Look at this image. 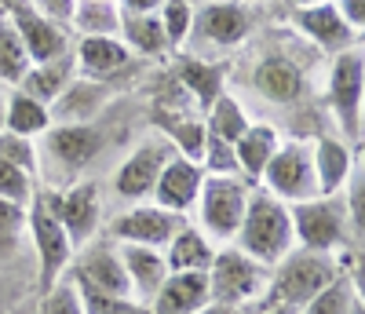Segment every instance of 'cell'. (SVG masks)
Segmentation results:
<instances>
[{"label": "cell", "mask_w": 365, "mask_h": 314, "mask_svg": "<svg viewBox=\"0 0 365 314\" xmlns=\"http://www.w3.org/2000/svg\"><path fill=\"white\" fill-rule=\"evenodd\" d=\"M249 26H252V19H249L245 4H237V0H212L201 11H194L190 34H197L201 41L216 44V48H234L245 41Z\"/></svg>", "instance_id": "15"}, {"label": "cell", "mask_w": 365, "mask_h": 314, "mask_svg": "<svg viewBox=\"0 0 365 314\" xmlns=\"http://www.w3.org/2000/svg\"><path fill=\"white\" fill-rule=\"evenodd\" d=\"M19 314H34V310H19Z\"/></svg>", "instance_id": "50"}, {"label": "cell", "mask_w": 365, "mask_h": 314, "mask_svg": "<svg viewBox=\"0 0 365 314\" xmlns=\"http://www.w3.org/2000/svg\"><path fill=\"white\" fill-rule=\"evenodd\" d=\"M168 136L175 139L179 157H190V161H197V157H201V146H205V124L182 121V124H172Z\"/></svg>", "instance_id": "40"}, {"label": "cell", "mask_w": 365, "mask_h": 314, "mask_svg": "<svg viewBox=\"0 0 365 314\" xmlns=\"http://www.w3.org/2000/svg\"><path fill=\"white\" fill-rule=\"evenodd\" d=\"M296 26H299L303 37L314 41L325 51H344V48L358 44V34L340 19V11L332 8V0L311 4V8H296Z\"/></svg>", "instance_id": "18"}, {"label": "cell", "mask_w": 365, "mask_h": 314, "mask_svg": "<svg viewBox=\"0 0 365 314\" xmlns=\"http://www.w3.org/2000/svg\"><path fill=\"white\" fill-rule=\"evenodd\" d=\"M117 34H120V44H125L128 51L146 55V59L165 55V51L172 48V44H168V37H165V26H161L158 11H146V15L120 11V26H117Z\"/></svg>", "instance_id": "26"}, {"label": "cell", "mask_w": 365, "mask_h": 314, "mask_svg": "<svg viewBox=\"0 0 365 314\" xmlns=\"http://www.w3.org/2000/svg\"><path fill=\"white\" fill-rule=\"evenodd\" d=\"M29 51L19 37V29L11 26V19H0V84L19 88V81L29 74Z\"/></svg>", "instance_id": "31"}, {"label": "cell", "mask_w": 365, "mask_h": 314, "mask_svg": "<svg viewBox=\"0 0 365 314\" xmlns=\"http://www.w3.org/2000/svg\"><path fill=\"white\" fill-rule=\"evenodd\" d=\"M249 113H245V106H241L237 99H230V96H220L216 103L208 106V124H205V132L208 136H216V139H227V143H234L241 132L249 128Z\"/></svg>", "instance_id": "33"}, {"label": "cell", "mask_w": 365, "mask_h": 314, "mask_svg": "<svg viewBox=\"0 0 365 314\" xmlns=\"http://www.w3.org/2000/svg\"><path fill=\"white\" fill-rule=\"evenodd\" d=\"M292 216V238L296 248H314V253H336L351 245V219L340 194H318L311 201L289 205Z\"/></svg>", "instance_id": "4"}, {"label": "cell", "mask_w": 365, "mask_h": 314, "mask_svg": "<svg viewBox=\"0 0 365 314\" xmlns=\"http://www.w3.org/2000/svg\"><path fill=\"white\" fill-rule=\"evenodd\" d=\"M73 26L81 29V37H117L120 26L117 0H77Z\"/></svg>", "instance_id": "30"}, {"label": "cell", "mask_w": 365, "mask_h": 314, "mask_svg": "<svg viewBox=\"0 0 365 314\" xmlns=\"http://www.w3.org/2000/svg\"><path fill=\"white\" fill-rule=\"evenodd\" d=\"M77 70L88 77V81H113L120 70H128L132 62V51L120 44V37H81L77 41Z\"/></svg>", "instance_id": "20"}, {"label": "cell", "mask_w": 365, "mask_h": 314, "mask_svg": "<svg viewBox=\"0 0 365 314\" xmlns=\"http://www.w3.org/2000/svg\"><path fill=\"white\" fill-rule=\"evenodd\" d=\"M270 281V267L245 256L237 245L216 248L208 267V303H259Z\"/></svg>", "instance_id": "5"}, {"label": "cell", "mask_w": 365, "mask_h": 314, "mask_svg": "<svg viewBox=\"0 0 365 314\" xmlns=\"http://www.w3.org/2000/svg\"><path fill=\"white\" fill-rule=\"evenodd\" d=\"M0 161H8L29 176H37L41 168V150H37V139H26V136H15V132H4L0 128Z\"/></svg>", "instance_id": "34"}, {"label": "cell", "mask_w": 365, "mask_h": 314, "mask_svg": "<svg viewBox=\"0 0 365 314\" xmlns=\"http://www.w3.org/2000/svg\"><path fill=\"white\" fill-rule=\"evenodd\" d=\"M358 303H361L358 278H351V274L340 270L318 296H311L307 303L299 307V314H351Z\"/></svg>", "instance_id": "29"}, {"label": "cell", "mask_w": 365, "mask_h": 314, "mask_svg": "<svg viewBox=\"0 0 365 314\" xmlns=\"http://www.w3.org/2000/svg\"><path fill=\"white\" fill-rule=\"evenodd\" d=\"M146 314H150V310H146Z\"/></svg>", "instance_id": "51"}, {"label": "cell", "mask_w": 365, "mask_h": 314, "mask_svg": "<svg viewBox=\"0 0 365 314\" xmlns=\"http://www.w3.org/2000/svg\"><path fill=\"white\" fill-rule=\"evenodd\" d=\"M161 253H165L168 274H175V270H208L212 256H216V245H212L197 227H179L175 238L161 248Z\"/></svg>", "instance_id": "27"}, {"label": "cell", "mask_w": 365, "mask_h": 314, "mask_svg": "<svg viewBox=\"0 0 365 314\" xmlns=\"http://www.w3.org/2000/svg\"><path fill=\"white\" fill-rule=\"evenodd\" d=\"M165 0H120V11H132V15H146V11H158Z\"/></svg>", "instance_id": "45"}, {"label": "cell", "mask_w": 365, "mask_h": 314, "mask_svg": "<svg viewBox=\"0 0 365 314\" xmlns=\"http://www.w3.org/2000/svg\"><path fill=\"white\" fill-rule=\"evenodd\" d=\"M252 84L259 96H267L270 103H292L299 99V91H303V74L292 59L285 55H270L263 59L256 74H252Z\"/></svg>", "instance_id": "23"}, {"label": "cell", "mask_w": 365, "mask_h": 314, "mask_svg": "<svg viewBox=\"0 0 365 314\" xmlns=\"http://www.w3.org/2000/svg\"><path fill=\"white\" fill-rule=\"evenodd\" d=\"M11 26L19 29V37L29 51V62H51L58 55L70 51V41H66V29L58 22H48L44 15H37L34 8L26 4V0H11Z\"/></svg>", "instance_id": "13"}, {"label": "cell", "mask_w": 365, "mask_h": 314, "mask_svg": "<svg viewBox=\"0 0 365 314\" xmlns=\"http://www.w3.org/2000/svg\"><path fill=\"white\" fill-rule=\"evenodd\" d=\"M51 128V110L26 96V91H11V96L4 99V132H15V136H26V139H41L44 132Z\"/></svg>", "instance_id": "28"}, {"label": "cell", "mask_w": 365, "mask_h": 314, "mask_svg": "<svg viewBox=\"0 0 365 314\" xmlns=\"http://www.w3.org/2000/svg\"><path fill=\"white\" fill-rule=\"evenodd\" d=\"M234 245L245 256H252L256 263H263V267L282 263L296 248L289 205L278 201V198H270L267 191L263 194H249V205H245L241 227L234 234Z\"/></svg>", "instance_id": "1"}, {"label": "cell", "mask_w": 365, "mask_h": 314, "mask_svg": "<svg viewBox=\"0 0 365 314\" xmlns=\"http://www.w3.org/2000/svg\"><path fill=\"white\" fill-rule=\"evenodd\" d=\"M26 231V205L0 198V241H11Z\"/></svg>", "instance_id": "41"}, {"label": "cell", "mask_w": 365, "mask_h": 314, "mask_svg": "<svg viewBox=\"0 0 365 314\" xmlns=\"http://www.w3.org/2000/svg\"><path fill=\"white\" fill-rule=\"evenodd\" d=\"M351 314H365V307H361V303H358V307H354V310H351Z\"/></svg>", "instance_id": "49"}, {"label": "cell", "mask_w": 365, "mask_h": 314, "mask_svg": "<svg viewBox=\"0 0 365 314\" xmlns=\"http://www.w3.org/2000/svg\"><path fill=\"white\" fill-rule=\"evenodd\" d=\"M182 227V216L154 205V201H135L125 216L113 219L110 234L120 241V245H150V248H165L175 231Z\"/></svg>", "instance_id": "11"}, {"label": "cell", "mask_w": 365, "mask_h": 314, "mask_svg": "<svg viewBox=\"0 0 365 314\" xmlns=\"http://www.w3.org/2000/svg\"><path fill=\"white\" fill-rule=\"evenodd\" d=\"M172 157V150L165 143H143L139 150L128 153V161L117 168L113 176V191L117 198L125 201H146L150 194H154V183L165 168V161Z\"/></svg>", "instance_id": "14"}, {"label": "cell", "mask_w": 365, "mask_h": 314, "mask_svg": "<svg viewBox=\"0 0 365 314\" xmlns=\"http://www.w3.org/2000/svg\"><path fill=\"white\" fill-rule=\"evenodd\" d=\"M201 179H205V172H201L197 161L172 153L168 161H165V168H161V176H158V183H154V194H150V198H154V205H161V208L182 216V212L194 208L197 191H201Z\"/></svg>", "instance_id": "16"}, {"label": "cell", "mask_w": 365, "mask_h": 314, "mask_svg": "<svg viewBox=\"0 0 365 314\" xmlns=\"http://www.w3.org/2000/svg\"><path fill=\"white\" fill-rule=\"evenodd\" d=\"M332 8H336L340 19L361 37V29H365V0H332Z\"/></svg>", "instance_id": "43"}, {"label": "cell", "mask_w": 365, "mask_h": 314, "mask_svg": "<svg viewBox=\"0 0 365 314\" xmlns=\"http://www.w3.org/2000/svg\"><path fill=\"white\" fill-rule=\"evenodd\" d=\"M208 303V270H175L150 300L154 314H197Z\"/></svg>", "instance_id": "17"}, {"label": "cell", "mask_w": 365, "mask_h": 314, "mask_svg": "<svg viewBox=\"0 0 365 314\" xmlns=\"http://www.w3.org/2000/svg\"><path fill=\"white\" fill-rule=\"evenodd\" d=\"M361 96H365V59H361V44H351L332 59L329 103L336 110L344 128L354 132V139L361 136Z\"/></svg>", "instance_id": "8"}, {"label": "cell", "mask_w": 365, "mask_h": 314, "mask_svg": "<svg viewBox=\"0 0 365 314\" xmlns=\"http://www.w3.org/2000/svg\"><path fill=\"white\" fill-rule=\"evenodd\" d=\"M249 183L241 176H205L201 191H197V231L212 241V245H227L234 241L241 216L249 205Z\"/></svg>", "instance_id": "3"}, {"label": "cell", "mask_w": 365, "mask_h": 314, "mask_svg": "<svg viewBox=\"0 0 365 314\" xmlns=\"http://www.w3.org/2000/svg\"><path fill=\"white\" fill-rule=\"evenodd\" d=\"M296 8H311V4H325V0H292Z\"/></svg>", "instance_id": "47"}, {"label": "cell", "mask_w": 365, "mask_h": 314, "mask_svg": "<svg viewBox=\"0 0 365 314\" xmlns=\"http://www.w3.org/2000/svg\"><path fill=\"white\" fill-rule=\"evenodd\" d=\"M73 289H77V296H81L84 314H146V307H143V303H135V300L110 296V293L88 289V285H73Z\"/></svg>", "instance_id": "36"}, {"label": "cell", "mask_w": 365, "mask_h": 314, "mask_svg": "<svg viewBox=\"0 0 365 314\" xmlns=\"http://www.w3.org/2000/svg\"><path fill=\"white\" fill-rule=\"evenodd\" d=\"M311 161H314V179H318V194H340L351 172L358 168L354 153L340 139H318L311 146Z\"/></svg>", "instance_id": "21"}, {"label": "cell", "mask_w": 365, "mask_h": 314, "mask_svg": "<svg viewBox=\"0 0 365 314\" xmlns=\"http://www.w3.org/2000/svg\"><path fill=\"white\" fill-rule=\"evenodd\" d=\"M179 81H182V88H187L201 106H212V103L223 96V70L212 66V62L187 59L179 66Z\"/></svg>", "instance_id": "32"}, {"label": "cell", "mask_w": 365, "mask_h": 314, "mask_svg": "<svg viewBox=\"0 0 365 314\" xmlns=\"http://www.w3.org/2000/svg\"><path fill=\"white\" fill-rule=\"evenodd\" d=\"M259 314H299L296 307H289V303H263V310Z\"/></svg>", "instance_id": "46"}, {"label": "cell", "mask_w": 365, "mask_h": 314, "mask_svg": "<svg viewBox=\"0 0 365 314\" xmlns=\"http://www.w3.org/2000/svg\"><path fill=\"white\" fill-rule=\"evenodd\" d=\"M0 124H4V96H0Z\"/></svg>", "instance_id": "48"}, {"label": "cell", "mask_w": 365, "mask_h": 314, "mask_svg": "<svg viewBox=\"0 0 365 314\" xmlns=\"http://www.w3.org/2000/svg\"><path fill=\"white\" fill-rule=\"evenodd\" d=\"M34 314H84L73 281L70 278H58L51 289H44V296H41V303H37Z\"/></svg>", "instance_id": "37"}, {"label": "cell", "mask_w": 365, "mask_h": 314, "mask_svg": "<svg viewBox=\"0 0 365 314\" xmlns=\"http://www.w3.org/2000/svg\"><path fill=\"white\" fill-rule=\"evenodd\" d=\"M37 15H44L48 22H58V26H70L73 22V11H77V0H26Z\"/></svg>", "instance_id": "42"}, {"label": "cell", "mask_w": 365, "mask_h": 314, "mask_svg": "<svg viewBox=\"0 0 365 314\" xmlns=\"http://www.w3.org/2000/svg\"><path fill=\"white\" fill-rule=\"evenodd\" d=\"M120 263H125V274L132 281V296L135 303H150L154 293L161 289V281L168 278V263L161 248H150V245H117Z\"/></svg>", "instance_id": "19"}, {"label": "cell", "mask_w": 365, "mask_h": 314, "mask_svg": "<svg viewBox=\"0 0 365 314\" xmlns=\"http://www.w3.org/2000/svg\"><path fill=\"white\" fill-rule=\"evenodd\" d=\"M340 274V263L332 253H314V248H292V253L274 263V274L267 281V303H289L303 307L311 296H318L332 278Z\"/></svg>", "instance_id": "2"}, {"label": "cell", "mask_w": 365, "mask_h": 314, "mask_svg": "<svg viewBox=\"0 0 365 314\" xmlns=\"http://www.w3.org/2000/svg\"><path fill=\"white\" fill-rule=\"evenodd\" d=\"M44 201L58 216V223H63V231L70 234L73 248H84L91 238H96L99 216H103V201H99L96 183H77V186H70V191H63V194L44 191Z\"/></svg>", "instance_id": "10"}, {"label": "cell", "mask_w": 365, "mask_h": 314, "mask_svg": "<svg viewBox=\"0 0 365 314\" xmlns=\"http://www.w3.org/2000/svg\"><path fill=\"white\" fill-rule=\"evenodd\" d=\"M41 139H44V157L63 176H77L103 150V136L91 124H58V128H48Z\"/></svg>", "instance_id": "12"}, {"label": "cell", "mask_w": 365, "mask_h": 314, "mask_svg": "<svg viewBox=\"0 0 365 314\" xmlns=\"http://www.w3.org/2000/svg\"><path fill=\"white\" fill-rule=\"evenodd\" d=\"M158 19L165 26V37L168 44H182L190 37V26H194V11L187 0H165V4L158 8Z\"/></svg>", "instance_id": "38"}, {"label": "cell", "mask_w": 365, "mask_h": 314, "mask_svg": "<svg viewBox=\"0 0 365 314\" xmlns=\"http://www.w3.org/2000/svg\"><path fill=\"white\" fill-rule=\"evenodd\" d=\"M73 74H77V62L66 51V55H58L51 62H37V66H29V74L19 81V91H26V96H34L44 106H51L58 96H63V88L73 81Z\"/></svg>", "instance_id": "24"}, {"label": "cell", "mask_w": 365, "mask_h": 314, "mask_svg": "<svg viewBox=\"0 0 365 314\" xmlns=\"http://www.w3.org/2000/svg\"><path fill=\"white\" fill-rule=\"evenodd\" d=\"M26 227L34 234V245H37V260H41V293L51 289L58 278L70 270V260L77 248L70 245V234L63 231L58 216L51 212V205L44 201V191L37 186V194L29 198L26 205Z\"/></svg>", "instance_id": "6"}, {"label": "cell", "mask_w": 365, "mask_h": 314, "mask_svg": "<svg viewBox=\"0 0 365 314\" xmlns=\"http://www.w3.org/2000/svg\"><path fill=\"white\" fill-rule=\"evenodd\" d=\"M259 179L267 183V194L285 205L318 198V179H314V161L307 143H282L267 161V168L259 172Z\"/></svg>", "instance_id": "7"}, {"label": "cell", "mask_w": 365, "mask_h": 314, "mask_svg": "<svg viewBox=\"0 0 365 314\" xmlns=\"http://www.w3.org/2000/svg\"><path fill=\"white\" fill-rule=\"evenodd\" d=\"M282 146L274 124H249L245 132L234 139V157H237V172L245 179H259V172L267 168V161L274 157V150Z\"/></svg>", "instance_id": "25"}, {"label": "cell", "mask_w": 365, "mask_h": 314, "mask_svg": "<svg viewBox=\"0 0 365 314\" xmlns=\"http://www.w3.org/2000/svg\"><path fill=\"white\" fill-rule=\"evenodd\" d=\"M66 274H70L73 285H88V289H99V293H110V296L135 300L132 281L125 274V263H120V253L110 241H91V245H84V253H73Z\"/></svg>", "instance_id": "9"}, {"label": "cell", "mask_w": 365, "mask_h": 314, "mask_svg": "<svg viewBox=\"0 0 365 314\" xmlns=\"http://www.w3.org/2000/svg\"><path fill=\"white\" fill-rule=\"evenodd\" d=\"M263 310V300L259 303H205L197 314H259Z\"/></svg>", "instance_id": "44"}, {"label": "cell", "mask_w": 365, "mask_h": 314, "mask_svg": "<svg viewBox=\"0 0 365 314\" xmlns=\"http://www.w3.org/2000/svg\"><path fill=\"white\" fill-rule=\"evenodd\" d=\"M106 103V88L103 81H70L63 88V96H58L48 110H51V121H63V124H88V117H96Z\"/></svg>", "instance_id": "22"}, {"label": "cell", "mask_w": 365, "mask_h": 314, "mask_svg": "<svg viewBox=\"0 0 365 314\" xmlns=\"http://www.w3.org/2000/svg\"><path fill=\"white\" fill-rule=\"evenodd\" d=\"M197 165L205 176H241L237 172V157H234V143L227 139H216L205 132V146H201V157Z\"/></svg>", "instance_id": "35"}, {"label": "cell", "mask_w": 365, "mask_h": 314, "mask_svg": "<svg viewBox=\"0 0 365 314\" xmlns=\"http://www.w3.org/2000/svg\"><path fill=\"white\" fill-rule=\"evenodd\" d=\"M37 194V176H29L8 161H0V198H8L15 205H29V198Z\"/></svg>", "instance_id": "39"}]
</instances>
